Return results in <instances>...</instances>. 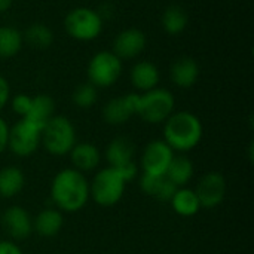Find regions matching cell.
Masks as SVG:
<instances>
[{
	"mask_svg": "<svg viewBox=\"0 0 254 254\" xmlns=\"http://www.w3.org/2000/svg\"><path fill=\"white\" fill-rule=\"evenodd\" d=\"M24 43L33 49H48L54 42L52 30L43 22H33L24 33Z\"/></svg>",
	"mask_w": 254,
	"mask_h": 254,
	"instance_id": "obj_26",
	"label": "cell"
},
{
	"mask_svg": "<svg viewBox=\"0 0 254 254\" xmlns=\"http://www.w3.org/2000/svg\"><path fill=\"white\" fill-rule=\"evenodd\" d=\"M24 46L22 33L10 25L0 27V60H9L19 54Z\"/></svg>",
	"mask_w": 254,
	"mask_h": 254,
	"instance_id": "obj_25",
	"label": "cell"
},
{
	"mask_svg": "<svg viewBox=\"0 0 254 254\" xmlns=\"http://www.w3.org/2000/svg\"><path fill=\"white\" fill-rule=\"evenodd\" d=\"M140 189L144 195H149L158 201L170 202L177 188L167 179V176H149L143 174L140 177Z\"/></svg>",
	"mask_w": 254,
	"mask_h": 254,
	"instance_id": "obj_19",
	"label": "cell"
},
{
	"mask_svg": "<svg viewBox=\"0 0 254 254\" xmlns=\"http://www.w3.org/2000/svg\"><path fill=\"white\" fill-rule=\"evenodd\" d=\"M122 60L118 58L112 51H100L92 55L88 63L86 74L89 83L98 88L113 86L122 76Z\"/></svg>",
	"mask_w": 254,
	"mask_h": 254,
	"instance_id": "obj_7",
	"label": "cell"
},
{
	"mask_svg": "<svg viewBox=\"0 0 254 254\" xmlns=\"http://www.w3.org/2000/svg\"><path fill=\"white\" fill-rule=\"evenodd\" d=\"M42 128L28 119H19L9 127L7 149L19 158L31 156L40 146Z\"/></svg>",
	"mask_w": 254,
	"mask_h": 254,
	"instance_id": "obj_9",
	"label": "cell"
},
{
	"mask_svg": "<svg viewBox=\"0 0 254 254\" xmlns=\"http://www.w3.org/2000/svg\"><path fill=\"white\" fill-rule=\"evenodd\" d=\"M164 141L177 153H188L193 150L202 140L204 128L201 119L188 110L174 112L162 128Z\"/></svg>",
	"mask_w": 254,
	"mask_h": 254,
	"instance_id": "obj_2",
	"label": "cell"
},
{
	"mask_svg": "<svg viewBox=\"0 0 254 254\" xmlns=\"http://www.w3.org/2000/svg\"><path fill=\"white\" fill-rule=\"evenodd\" d=\"M0 254H24L21 247L10 240H0Z\"/></svg>",
	"mask_w": 254,
	"mask_h": 254,
	"instance_id": "obj_30",
	"label": "cell"
},
{
	"mask_svg": "<svg viewBox=\"0 0 254 254\" xmlns=\"http://www.w3.org/2000/svg\"><path fill=\"white\" fill-rule=\"evenodd\" d=\"M76 143V128L73 122L61 115H54L46 122L40 134V144L54 156L68 155Z\"/></svg>",
	"mask_w": 254,
	"mask_h": 254,
	"instance_id": "obj_3",
	"label": "cell"
},
{
	"mask_svg": "<svg viewBox=\"0 0 254 254\" xmlns=\"http://www.w3.org/2000/svg\"><path fill=\"white\" fill-rule=\"evenodd\" d=\"M68 155H70L71 168H74L83 174L95 171L101 162L100 149L94 143H89V141L76 143Z\"/></svg>",
	"mask_w": 254,
	"mask_h": 254,
	"instance_id": "obj_15",
	"label": "cell"
},
{
	"mask_svg": "<svg viewBox=\"0 0 254 254\" xmlns=\"http://www.w3.org/2000/svg\"><path fill=\"white\" fill-rule=\"evenodd\" d=\"M13 0H0V13H4L10 9Z\"/></svg>",
	"mask_w": 254,
	"mask_h": 254,
	"instance_id": "obj_32",
	"label": "cell"
},
{
	"mask_svg": "<svg viewBox=\"0 0 254 254\" xmlns=\"http://www.w3.org/2000/svg\"><path fill=\"white\" fill-rule=\"evenodd\" d=\"M195 174V165L192 162V159L189 156H186L185 153H179L174 155L165 176L167 179L176 186V188H186Z\"/></svg>",
	"mask_w": 254,
	"mask_h": 254,
	"instance_id": "obj_20",
	"label": "cell"
},
{
	"mask_svg": "<svg viewBox=\"0 0 254 254\" xmlns=\"http://www.w3.org/2000/svg\"><path fill=\"white\" fill-rule=\"evenodd\" d=\"M226 189L228 185L225 176L217 171H210L198 180L196 189L193 190L199 199L201 208L213 210L223 202L226 196Z\"/></svg>",
	"mask_w": 254,
	"mask_h": 254,
	"instance_id": "obj_11",
	"label": "cell"
},
{
	"mask_svg": "<svg viewBox=\"0 0 254 254\" xmlns=\"http://www.w3.org/2000/svg\"><path fill=\"white\" fill-rule=\"evenodd\" d=\"M147 45V39L143 30L131 27V28H125L122 31H119L113 40V54L124 60H132L137 58L138 55L143 54V51L146 49Z\"/></svg>",
	"mask_w": 254,
	"mask_h": 254,
	"instance_id": "obj_14",
	"label": "cell"
},
{
	"mask_svg": "<svg viewBox=\"0 0 254 254\" xmlns=\"http://www.w3.org/2000/svg\"><path fill=\"white\" fill-rule=\"evenodd\" d=\"M176 109V98L167 88H153L147 92L138 94L137 113L144 122L150 125L164 124Z\"/></svg>",
	"mask_w": 254,
	"mask_h": 254,
	"instance_id": "obj_4",
	"label": "cell"
},
{
	"mask_svg": "<svg viewBox=\"0 0 254 254\" xmlns=\"http://www.w3.org/2000/svg\"><path fill=\"white\" fill-rule=\"evenodd\" d=\"M170 204H171V208L174 210V213L182 216V217L195 216L201 210V204H199V199H198L195 190L188 188V186L186 188H177Z\"/></svg>",
	"mask_w": 254,
	"mask_h": 254,
	"instance_id": "obj_22",
	"label": "cell"
},
{
	"mask_svg": "<svg viewBox=\"0 0 254 254\" xmlns=\"http://www.w3.org/2000/svg\"><path fill=\"white\" fill-rule=\"evenodd\" d=\"M10 100V86L9 82L0 74V112L7 106Z\"/></svg>",
	"mask_w": 254,
	"mask_h": 254,
	"instance_id": "obj_29",
	"label": "cell"
},
{
	"mask_svg": "<svg viewBox=\"0 0 254 254\" xmlns=\"http://www.w3.org/2000/svg\"><path fill=\"white\" fill-rule=\"evenodd\" d=\"M7 137H9V125L0 116V155L7 149Z\"/></svg>",
	"mask_w": 254,
	"mask_h": 254,
	"instance_id": "obj_31",
	"label": "cell"
},
{
	"mask_svg": "<svg viewBox=\"0 0 254 254\" xmlns=\"http://www.w3.org/2000/svg\"><path fill=\"white\" fill-rule=\"evenodd\" d=\"M51 199L61 213L80 211L89 201V182L74 168H64L55 174L51 183Z\"/></svg>",
	"mask_w": 254,
	"mask_h": 254,
	"instance_id": "obj_1",
	"label": "cell"
},
{
	"mask_svg": "<svg viewBox=\"0 0 254 254\" xmlns=\"http://www.w3.org/2000/svg\"><path fill=\"white\" fill-rule=\"evenodd\" d=\"M176 152L164 140H152L143 149L140 167L143 174L165 176Z\"/></svg>",
	"mask_w": 254,
	"mask_h": 254,
	"instance_id": "obj_10",
	"label": "cell"
},
{
	"mask_svg": "<svg viewBox=\"0 0 254 254\" xmlns=\"http://www.w3.org/2000/svg\"><path fill=\"white\" fill-rule=\"evenodd\" d=\"M31 95H27V94H16L15 97H12L9 101H10V107H12V112L15 115L21 118H25L30 112V107H31Z\"/></svg>",
	"mask_w": 254,
	"mask_h": 254,
	"instance_id": "obj_28",
	"label": "cell"
},
{
	"mask_svg": "<svg viewBox=\"0 0 254 254\" xmlns=\"http://www.w3.org/2000/svg\"><path fill=\"white\" fill-rule=\"evenodd\" d=\"M71 100L79 109H91L98 100V89L89 82L82 83L73 91Z\"/></svg>",
	"mask_w": 254,
	"mask_h": 254,
	"instance_id": "obj_27",
	"label": "cell"
},
{
	"mask_svg": "<svg viewBox=\"0 0 254 254\" xmlns=\"http://www.w3.org/2000/svg\"><path fill=\"white\" fill-rule=\"evenodd\" d=\"M159 79H161L159 68L156 67V64H153L152 61H147V60L135 63L129 71L131 85L140 94L156 88L159 83Z\"/></svg>",
	"mask_w": 254,
	"mask_h": 254,
	"instance_id": "obj_17",
	"label": "cell"
},
{
	"mask_svg": "<svg viewBox=\"0 0 254 254\" xmlns=\"http://www.w3.org/2000/svg\"><path fill=\"white\" fill-rule=\"evenodd\" d=\"M138 94L129 92L109 100L103 107V119L112 127H119L128 122L137 113Z\"/></svg>",
	"mask_w": 254,
	"mask_h": 254,
	"instance_id": "obj_13",
	"label": "cell"
},
{
	"mask_svg": "<svg viewBox=\"0 0 254 254\" xmlns=\"http://www.w3.org/2000/svg\"><path fill=\"white\" fill-rule=\"evenodd\" d=\"M170 77L177 88H192L199 77V64L192 57H179L170 67Z\"/></svg>",
	"mask_w": 254,
	"mask_h": 254,
	"instance_id": "obj_16",
	"label": "cell"
},
{
	"mask_svg": "<svg viewBox=\"0 0 254 254\" xmlns=\"http://www.w3.org/2000/svg\"><path fill=\"white\" fill-rule=\"evenodd\" d=\"M54 112H55V103L52 97L46 94H37L31 98V107L28 115L21 119H28L43 129L46 122L54 116Z\"/></svg>",
	"mask_w": 254,
	"mask_h": 254,
	"instance_id": "obj_23",
	"label": "cell"
},
{
	"mask_svg": "<svg viewBox=\"0 0 254 254\" xmlns=\"http://www.w3.org/2000/svg\"><path fill=\"white\" fill-rule=\"evenodd\" d=\"M134 156H135V144L131 138L125 135L113 138L106 146L104 158L109 167L115 168L127 183L132 182L138 173Z\"/></svg>",
	"mask_w": 254,
	"mask_h": 254,
	"instance_id": "obj_8",
	"label": "cell"
},
{
	"mask_svg": "<svg viewBox=\"0 0 254 254\" xmlns=\"http://www.w3.org/2000/svg\"><path fill=\"white\" fill-rule=\"evenodd\" d=\"M25 186V176L16 165H7L0 170V198L10 199Z\"/></svg>",
	"mask_w": 254,
	"mask_h": 254,
	"instance_id": "obj_21",
	"label": "cell"
},
{
	"mask_svg": "<svg viewBox=\"0 0 254 254\" xmlns=\"http://www.w3.org/2000/svg\"><path fill=\"white\" fill-rule=\"evenodd\" d=\"M0 225L10 241L27 240L33 234V217L19 205H12L0 214Z\"/></svg>",
	"mask_w": 254,
	"mask_h": 254,
	"instance_id": "obj_12",
	"label": "cell"
},
{
	"mask_svg": "<svg viewBox=\"0 0 254 254\" xmlns=\"http://www.w3.org/2000/svg\"><path fill=\"white\" fill-rule=\"evenodd\" d=\"M104 27V21L98 15L97 9L77 6L71 9L64 18L65 33L77 42L95 40Z\"/></svg>",
	"mask_w": 254,
	"mask_h": 254,
	"instance_id": "obj_6",
	"label": "cell"
},
{
	"mask_svg": "<svg viewBox=\"0 0 254 254\" xmlns=\"http://www.w3.org/2000/svg\"><path fill=\"white\" fill-rule=\"evenodd\" d=\"M161 24H162V28L167 34L179 36L186 30V27L189 24V16L182 6L170 4L165 7V10L162 13Z\"/></svg>",
	"mask_w": 254,
	"mask_h": 254,
	"instance_id": "obj_24",
	"label": "cell"
},
{
	"mask_svg": "<svg viewBox=\"0 0 254 254\" xmlns=\"http://www.w3.org/2000/svg\"><path fill=\"white\" fill-rule=\"evenodd\" d=\"M64 216L58 208H45L33 217V232L43 238H52L61 232Z\"/></svg>",
	"mask_w": 254,
	"mask_h": 254,
	"instance_id": "obj_18",
	"label": "cell"
},
{
	"mask_svg": "<svg viewBox=\"0 0 254 254\" xmlns=\"http://www.w3.org/2000/svg\"><path fill=\"white\" fill-rule=\"evenodd\" d=\"M127 189V182L124 177L112 167H106L95 173L89 182V196L100 207L116 205Z\"/></svg>",
	"mask_w": 254,
	"mask_h": 254,
	"instance_id": "obj_5",
	"label": "cell"
}]
</instances>
